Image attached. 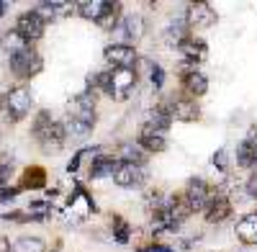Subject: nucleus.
Listing matches in <instances>:
<instances>
[{
    "label": "nucleus",
    "mask_w": 257,
    "mask_h": 252,
    "mask_svg": "<svg viewBox=\"0 0 257 252\" xmlns=\"http://www.w3.org/2000/svg\"><path fill=\"white\" fill-rule=\"evenodd\" d=\"M75 11L88 18V21H95L98 26L103 29H113L118 21H121V6L118 3H108V0H88V3H77Z\"/></svg>",
    "instance_id": "nucleus-1"
},
{
    "label": "nucleus",
    "mask_w": 257,
    "mask_h": 252,
    "mask_svg": "<svg viewBox=\"0 0 257 252\" xmlns=\"http://www.w3.org/2000/svg\"><path fill=\"white\" fill-rule=\"evenodd\" d=\"M31 134L36 137V142L44 147V150H59V147L67 142V134H64L62 123L52 121L49 111H39V116L31 126Z\"/></svg>",
    "instance_id": "nucleus-2"
},
{
    "label": "nucleus",
    "mask_w": 257,
    "mask_h": 252,
    "mask_svg": "<svg viewBox=\"0 0 257 252\" xmlns=\"http://www.w3.org/2000/svg\"><path fill=\"white\" fill-rule=\"evenodd\" d=\"M8 65H11V72H13L18 80H31L34 75L41 72V67H44V59H41V54H39L36 49L26 47V49L11 54Z\"/></svg>",
    "instance_id": "nucleus-3"
},
{
    "label": "nucleus",
    "mask_w": 257,
    "mask_h": 252,
    "mask_svg": "<svg viewBox=\"0 0 257 252\" xmlns=\"http://www.w3.org/2000/svg\"><path fill=\"white\" fill-rule=\"evenodd\" d=\"M31 106H34V95H31L29 88H13L11 93H6V116H8V121H13V123L24 121L31 113Z\"/></svg>",
    "instance_id": "nucleus-4"
},
{
    "label": "nucleus",
    "mask_w": 257,
    "mask_h": 252,
    "mask_svg": "<svg viewBox=\"0 0 257 252\" xmlns=\"http://www.w3.org/2000/svg\"><path fill=\"white\" fill-rule=\"evenodd\" d=\"M183 198L190 208V214H196V211H203L206 203L213 198V188L203 180V178H190L188 188L183 191Z\"/></svg>",
    "instance_id": "nucleus-5"
},
{
    "label": "nucleus",
    "mask_w": 257,
    "mask_h": 252,
    "mask_svg": "<svg viewBox=\"0 0 257 252\" xmlns=\"http://www.w3.org/2000/svg\"><path fill=\"white\" fill-rule=\"evenodd\" d=\"M47 31V24L39 18L36 11H24L18 18H16V34L26 41V44H31V41L41 39Z\"/></svg>",
    "instance_id": "nucleus-6"
},
{
    "label": "nucleus",
    "mask_w": 257,
    "mask_h": 252,
    "mask_svg": "<svg viewBox=\"0 0 257 252\" xmlns=\"http://www.w3.org/2000/svg\"><path fill=\"white\" fill-rule=\"evenodd\" d=\"M105 54V62L108 65H113V70H134L137 67V62H139V54L134 47H126V44H108L103 49Z\"/></svg>",
    "instance_id": "nucleus-7"
},
{
    "label": "nucleus",
    "mask_w": 257,
    "mask_h": 252,
    "mask_svg": "<svg viewBox=\"0 0 257 252\" xmlns=\"http://www.w3.org/2000/svg\"><path fill=\"white\" fill-rule=\"evenodd\" d=\"M183 24L188 26V31L211 29L213 24H216V13H213V8H211L208 3H190Z\"/></svg>",
    "instance_id": "nucleus-8"
},
{
    "label": "nucleus",
    "mask_w": 257,
    "mask_h": 252,
    "mask_svg": "<svg viewBox=\"0 0 257 252\" xmlns=\"http://www.w3.org/2000/svg\"><path fill=\"white\" fill-rule=\"evenodd\" d=\"M147 180V167L144 165H132V162H118L113 183L121 188H139Z\"/></svg>",
    "instance_id": "nucleus-9"
},
{
    "label": "nucleus",
    "mask_w": 257,
    "mask_h": 252,
    "mask_svg": "<svg viewBox=\"0 0 257 252\" xmlns=\"http://www.w3.org/2000/svg\"><path fill=\"white\" fill-rule=\"evenodd\" d=\"M137 88V70H111V98L126 100Z\"/></svg>",
    "instance_id": "nucleus-10"
},
{
    "label": "nucleus",
    "mask_w": 257,
    "mask_h": 252,
    "mask_svg": "<svg viewBox=\"0 0 257 252\" xmlns=\"http://www.w3.org/2000/svg\"><path fill=\"white\" fill-rule=\"evenodd\" d=\"M142 31H144V24H142V18L139 16H123L118 24L113 26V34L118 36V41L116 44H126V47H132V41H137L139 36H142Z\"/></svg>",
    "instance_id": "nucleus-11"
},
{
    "label": "nucleus",
    "mask_w": 257,
    "mask_h": 252,
    "mask_svg": "<svg viewBox=\"0 0 257 252\" xmlns=\"http://www.w3.org/2000/svg\"><path fill=\"white\" fill-rule=\"evenodd\" d=\"M203 216H206L208 224H221L224 219L231 216V201L226 196H221V193H213V198L203 208Z\"/></svg>",
    "instance_id": "nucleus-12"
},
{
    "label": "nucleus",
    "mask_w": 257,
    "mask_h": 252,
    "mask_svg": "<svg viewBox=\"0 0 257 252\" xmlns=\"http://www.w3.org/2000/svg\"><path fill=\"white\" fill-rule=\"evenodd\" d=\"M167 111H170V118H173V121H198V116H201L198 103L190 100V98L170 100L167 103Z\"/></svg>",
    "instance_id": "nucleus-13"
},
{
    "label": "nucleus",
    "mask_w": 257,
    "mask_h": 252,
    "mask_svg": "<svg viewBox=\"0 0 257 252\" xmlns=\"http://www.w3.org/2000/svg\"><path fill=\"white\" fill-rule=\"evenodd\" d=\"M139 147L144 152H165L167 150V139H165V132H157L152 129V126H142V132H139Z\"/></svg>",
    "instance_id": "nucleus-14"
},
{
    "label": "nucleus",
    "mask_w": 257,
    "mask_h": 252,
    "mask_svg": "<svg viewBox=\"0 0 257 252\" xmlns=\"http://www.w3.org/2000/svg\"><path fill=\"white\" fill-rule=\"evenodd\" d=\"M178 52L185 57V62H190V65H198V62H203V59H206V54H208V47H206V41H203V39L188 36L185 41H180Z\"/></svg>",
    "instance_id": "nucleus-15"
},
{
    "label": "nucleus",
    "mask_w": 257,
    "mask_h": 252,
    "mask_svg": "<svg viewBox=\"0 0 257 252\" xmlns=\"http://www.w3.org/2000/svg\"><path fill=\"white\" fill-rule=\"evenodd\" d=\"M183 90H185V95H188L190 100H196V98L206 95V90H208L206 75L198 72V70H188V72L183 75Z\"/></svg>",
    "instance_id": "nucleus-16"
},
{
    "label": "nucleus",
    "mask_w": 257,
    "mask_h": 252,
    "mask_svg": "<svg viewBox=\"0 0 257 252\" xmlns=\"http://www.w3.org/2000/svg\"><path fill=\"white\" fill-rule=\"evenodd\" d=\"M116 167H118V157H113V155H98V157H93V165H90V178L93 180L113 178Z\"/></svg>",
    "instance_id": "nucleus-17"
},
{
    "label": "nucleus",
    "mask_w": 257,
    "mask_h": 252,
    "mask_svg": "<svg viewBox=\"0 0 257 252\" xmlns=\"http://www.w3.org/2000/svg\"><path fill=\"white\" fill-rule=\"evenodd\" d=\"M47 185V170L39 165H31L24 170V175H21V191H39V188Z\"/></svg>",
    "instance_id": "nucleus-18"
},
{
    "label": "nucleus",
    "mask_w": 257,
    "mask_h": 252,
    "mask_svg": "<svg viewBox=\"0 0 257 252\" xmlns=\"http://www.w3.org/2000/svg\"><path fill=\"white\" fill-rule=\"evenodd\" d=\"M254 160H257V137L249 134L237 147V165L239 167H254Z\"/></svg>",
    "instance_id": "nucleus-19"
},
{
    "label": "nucleus",
    "mask_w": 257,
    "mask_h": 252,
    "mask_svg": "<svg viewBox=\"0 0 257 252\" xmlns=\"http://www.w3.org/2000/svg\"><path fill=\"white\" fill-rule=\"evenodd\" d=\"M234 232H237L242 244H257V214H249V216L239 219Z\"/></svg>",
    "instance_id": "nucleus-20"
},
{
    "label": "nucleus",
    "mask_w": 257,
    "mask_h": 252,
    "mask_svg": "<svg viewBox=\"0 0 257 252\" xmlns=\"http://www.w3.org/2000/svg\"><path fill=\"white\" fill-rule=\"evenodd\" d=\"M116 157H118V162H132V165H144V160H147L144 150L134 142H121L116 150Z\"/></svg>",
    "instance_id": "nucleus-21"
},
{
    "label": "nucleus",
    "mask_w": 257,
    "mask_h": 252,
    "mask_svg": "<svg viewBox=\"0 0 257 252\" xmlns=\"http://www.w3.org/2000/svg\"><path fill=\"white\" fill-rule=\"evenodd\" d=\"M144 123L152 126V129H157V132H165V134H167L170 123H173V118H170V111H167V103H160L155 111H149Z\"/></svg>",
    "instance_id": "nucleus-22"
},
{
    "label": "nucleus",
    "mask_w": 257,
    "mask_h": 252,
    "mask_svg": "<svg viewBox=\"0 0 257 252\" xmlns=\"http://www.w3.org/2000/svg\"><path fill=\"white\" fill-rule=\"evenodd\" d=\"M11 252H47V244L41 237H21L11 244Z\"/></svg>",
    "instance_id": "nucleus-23"
},
{
    "label": "nucleus",
    "mask_w": 257,
    "mask_h": 252,
    "mask_svg": "<svg viewBox=\"0 0 257 252\" xmlns=\"http://www.w3.org/2000/svg\"><path fill=\"white\" fill-rule=\"evenodd\" d=\"M0 47H3L8 54H16V52H21V49H26V47H31V44H26L24 39H21L18 34H16V29L13 31H6V34H0Z\"/></svg>",
    "instance_id": "nucleus-24"
},
{
    "label": "nucleus",
    "mask_w": 257,
    "mask_h": 252,
    "mask_svg": "<svg viewBox=\"0 0 257 252\" xmlns=\"http://www.w3.org/2000/svg\"><path fill=\"white\" fill-rule=\"evenodd\" d=\"M113 239L118 244H126L128 239H132V224H128L123 216H113Z\"/></svg>",
    "instance_id": "nucleus-25"
},
{
    "label": "nucleus",
    "mask_w": 257,
    "mask_h": 252,
    "mask_svg": "<svg viewBox=\"0 0 257 252\" xmlns=\"http://www.w3.org/2000/svg\"><path fill=\"white\" fill-rule=\"evenodd\" d=\"M185 39H188V26L183 21L165 31V44H170V47H180V41H185Z\"/></svg>",
    "instance_id": "nucleus-26"
},
{
    "label": "nucleus",
    "mask_w": 257,
    "mask_h": 252,
    "mask_svg": "<svg viewBox=\"0 0 257 252\" xmlns=\"http://www.w3.org/2000/svg\"><path fill=\"white\" fill-rule=\"evenodd\" d=\"M36 13H39V18L44 21V24H49V21H57L62 13L59 11H64V3H41L39 8H34Z\"/></svg>",
    "instance_id": "nucleus-27"
},
{
    "label": "nucleus",
    "mask_w": 257,
    "mask_h": 252,
    "mask_svg": "<svg viewBox=\"0 0 257 252\" xmlns=\"http://www.w3.org/2000/svg\"><path fill=\"white\" fill-rule=\"evenodd\" d=\"M149 77H152V85L155 88H162L165 85V70L160 65H149Z\"/></svg>",
    "instance_id": "nucleus-28"
},
{
    "label": "nucleus",
    "mask_w": 257,
    "mask_h": 252,
    "mask_svg": "<svg viewBox=\"0 0 257 252\" xmlns=\"http://www.w3.org/2000/svg\"><path fill=\"white\" fill-rule=\"evenodd\" d=\"M244 191H247V196H249V198H257V173L247 178V183H244Z\"/></svg>",
    "instance_id": "nucleus-29"
},
{
    "label": "nucleus",
    "mask_w": 257,
    "mask_h": 252,
    "mask_svg": "<svg viewBox=\"0 0 257 252\" xmlns=\"http://www.w3.org/2000/svg\"><path fill=\"white\" fill-rule=\"evenodd\" d=\"M18 193H21V188H3V191H0V203H3V201H13Z\"/></svg>",
    "instance_id": "nucleus-30"
},
{
    "label": "nucleus",
    "mask_w": 257,
    "mask_h": 252,
    "mask_svg": "<svg viewBox=\"0 0 257 252\" xmlns=\"http://www.w3.org/2000/svg\"><path fill=\"white\" fill-rule=\"evenodd\" d=\"M139 252H173V247H167V244H160V242H152L149 247H142Z\"/></svg>",
    "instance_id": "nucleus-31"
},
{
    "label": "nucleus",
    "mask_w": 257,
    "mask_h": 252,
    "mask_svg": "<svg viewBox=\"0 0 257 252\" xmlns=\"http://www.w3.org/2000/svg\"><path fill=\"white\" fill-rule=\"evenodd\" d=\"M224 157H226V152H224V150H219L216 155H213V165L221 167V170H226V160H224Z\"/></svg>",
    "instance_id": "nucleus-32"
},
{
    "label": "nucleus",
    "mask_w": 257,
    "mask_h": 252,
    "mask_svg": "<svg viewBox=\"0 0 257 252\" xmlns=\"http://www.w3.org/2000/svg\"><path fill=\"white\" fill-rule=\"evenodd\" d=\"M0 252H11V239L8 237H0Z\"/></svg>",
    "instance_id": "nucleus-33"
},
{
    "label": "nucleus",
    "mask_w": 257,
    "mask_h": 252,
    "mask_svg": "<svg viewBox=\"0 0 257 252\" xmlns=\"http://www.w3.org/2000/svg\"><path fill=\"white\" fill-rule=\"evenodd\" d=\"M6 11H8V3H3V0H0V18H3Z\"/></svg>",
    "instance_id": "nucleus-34"
}]
</instances>
